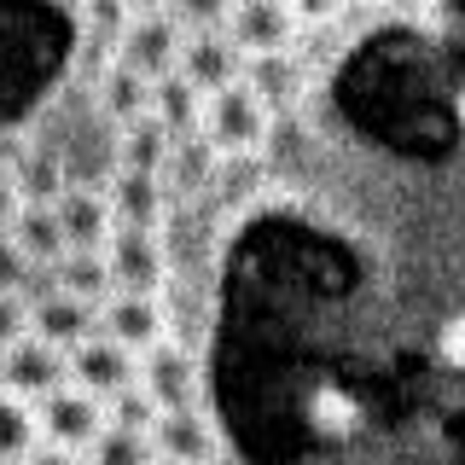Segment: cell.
I'll use <instances>...</instances> for the list:
<instances>
[{
    "label": "cell",
    "instance_id": "cell-1",
    "mask_svg": "<svg viewBox=\"0 0 465 465\" xmlns=\"http://www.w3.org/2000/svg\"><path fill=\"white\" fill-rule=\"evenodd\" d=\"M268 128H273V111L256 99V87H251V82H232V87H222V94L203 99V123H198V134L210 140L222 157H251V152H262Z\"/></svg>",
    "mask_w": 465,
    "mask_h": 465
},
{
    "label": "cell",
    "instance_id": "cell-2",
    "mask_svg": "<svg viewBox=\"0 0 465 465\" xmlns=\"http://www.w3.org/2000/svg\"><path fill=\"white\" fill-rule=\"evenodd\" d=\"M105 268L111 291H140V297H163L169 285V244L157 227H116L105 239Z\"/></svg>",
    "mask_w": 465,
    "mask_h": 465
},
{
    "label": "cell",
    "instance_id": "cell-3",
    "mask_svg": "<svg viewBox=\"0 0 465 465\" xmlns=\"http://www.w3.org/2000/svg\"><path fill=\"white\" fill-rule=\"evenodd\" d=\"M181 47H186V29L174 24V12H134V18L123 24V35H116L111 58L128 64L145 82H163V76H174V64H181Z\"/></svg>",
    "mask_w": 465,
    "mask_h": 465
},
{
    "label": "cell",
    "instance_id": "cell-4",
    "mask_svg": "<svg viewBox=\"0 0 465 465\" xmlns=\"http://www.w3.org/2000/svg\"><path fill=\"white\" fill-rule=\"evenodd\" d=\"M70 384V355L64 349H53L47 338H18L12 349H0V390L6 396H18V401H47L53 390H64Z\"/></svg>",
    "mask_w": 465,
    "mask_h": 465
},
{
    "label": "cell",
    "instance_id": "cell-5",
    "mask_svg": "<svg viewBox=\"0 0 465 465\" xmlns=\"http://www.w3.org/2000/svg\"><path fill=\"white\" fill-rule=\"evenodd\" d=\"M70 384H82L87 396L111 401V396H123L128 384H140V355L123 349L116 338H105V331H94L87 343L70 349Z\"/></svg>",
    "mask_w": 465,
    "mask_h": 465
},
{
    "label": "cell",
    "instance_id": "cell-6",
    "mask_svg": "<svg viewBox=\"0 0 465 465\" xmlns=\"http://www.w3.org/2000/svg\"><path fill=\"white\" fill-rule=\"evenodd\" d=\"M35 419H41V442L87 454V442L105 430V401L87 396L82 384H64V390H53L47 401H35Z\"/></svg>",
    "mask_w": 465,
    "mask_h": 465
},
{
    "label": "cell",
    "instance_id": "cell-7",
    "mask_svg": "<svg viewBox=\"0 0 465 465\" xmlns=\"http://www.w3.org/2000/svg\"><path fill=\"white\" fill-rule=\"evenodd\" d=\"M152 448L169 465H215L222 460V430L203 407H169L152 425Z\"/></svg>",
    "mask_w": 465,
    "mask_h": 465
},
{
    "label": "cell",
    "instance_id": "cell-8",
    "mask_svg": "<svg viewBox=\"0 0 465 465\" xmlns=\"http://www.w3.org/2000/svg\"><path fill=\"white\" fill-rule=\"evenodd\" d=\"M99 331L116 338L123 349H134V355H145L152 343L169 338V302L140 297V291H111V297L99 302Z\"/></svg>",
    "mask_w": 465,
    "mask_h": 465
},
{
    "label": "cell",
    "instance_id": "cell-9",
    "mask_svg": "<svg viewBox=\"0 0 465 465\" xmlns=\"http://www.w3.org/2000/svg\"><path fill=\"white\" fill-rule=\"evenodd\" d=\"M140 384H145V396L163 407V413H169V407H198V396H203L193 349L174 343V338L152 343V349L140 355Z\"/></svg>",
    "mask_w": 465,
    "mask_h": 465
},
{
    "label": "cell",
    "instance_id": "cell-10",
    "mask_svg": "<svg viewBox=\"0 0 465 465\" xmlns=\"http://www.w3.org/2000/svg\"><path fill=\"white\" fill-rule=\"evenodd\" d=\"M297 18H291L285 0H239L227 18V41L239 47L244 58H262V53H291L297 41Z\"/></svg>",
    "mask_w": 465,
    "mask_h": 465
},
{
    "label": "cell",
    "instance_id": "cell-11",
    "mask_svg": "<svg viewBox=\"0 0 465 465\" xmlns=\"http://www.w3.org/2000/svg\"><path fill=\"white\" fill-rule=\"evenodd\" d=\"M174 70L210 99V94H222V87H232V82H244V53L227 41V29H198V35H186L181 64Z\"/></svg>",
    "mask_w": 465,
    "mask_h": 465
},
{
    "label": "cell",
    "instance_id": "cell-12",
    "mask_svg": "<svg viewBox=\"0 0 465 465\" xmlns=\"http://www.w3.org/2000/svg\"><path fill=\"white\" fill-rule=\"evenodd\" d=\"M29 331L70 355L76 343H87L99 331V302H82V297H70V291H47V297L29 302Z\"/></svg>",
    "mask_w": 465,
    "mask_h": 465
},
{
    "label": "cell",
    "instance_id": "cell-13",
    "mask_svg": "<svg viewBox=\"0 0 465 465\" xmlns=\"http://www.w3.org/2000/svg\"><path fill=\"white\" fill-rule=\"evenodd\" d=\"M53 215H58V227H64L70 251H105V239L116 232L111 198L94 193V186H64V193L53 198Z\"/></svg>",
    "mask_w": 465,
    "mask_h": 465
},
{
    "label": "cell",
    "instance_id": "cell-14",
    "mask_svg": "<svg viewBox=\"0 0 465 465\" xmlns=\"http://www.w3.org/2000/svg\"><path fill=\"white\" fill-rule=\"evenodd\" d=\"M105 198H111L116 227H163V215H169V186H163V174L116 169V181H111Z\"/></svg>",
    "mask_w": 465,
    "mask_h": 465
},
{
    "label": "cell",
    "instance_id": "cell-15",
    "mask_svg": "<svg viewBox=\"0 0 465 465\" xmlns=\"http://www.w3.org/2000/svg\"><path fill=\"white\" fill-rule=\"evenodd\" d=\"M215 174H222V152H215L203 134H181V140H174V152H169V163H163L169 198L203 193V186H215Z\"/></svg>",
    "mask_w": 465,
    "mask_h": 465
},
{
    "label": "cell",
    "instance_id": "cell-16",
    "mask_svg": "<svg viewBox=\"0 0 465 465\" xmlns=\"http://www.w3.org/2000/svg\"><path fill=\"white\" fill-rule=\"evenodd\" d=\"M6 232H12V244H18L35 268H53V262L70 251L64 227H58V215H53V203H18V215H12Z\"/></svg>",
    "mask_w": 465,
    "mask_h": 465
},
{
    "label": "cell",
    "instance_id": "cell-17",
    "mask_svg": "<svg viewBox=\"0 0 465 465\" xmlns=\"http://www.w3.org/2000/svg\"><path fill=\"white\" fill-rule=\"evenodd\" d=\"M99 111H105V123H116V128L152 116V82L134 76L128 64H116V58H111V64L99 70Z\"/></svg>",
    "mask_w": 465,
    "mask_h": 465
},
{
    "label": "cell",
    "instance_id": "cell-18",
    "mask_svg": "<svg viewBox=\"0 0 465 465\" xmlns=\"http://www.w3.org/2000/svg\"><path fill=\"white\" fill-rule=\"evenodd\" d=\"M302 419H309L314 436H326V442H343V436L361 430V419H367V413H361L355 390H343V384H314L309 401H302Z\"/></svg>",
    "mask_w": 465,
    "mask_h": 465
},
{
    "label": "cell",
    "instance_id": "cell-19",
    "mask_svg": "<svg viewBox=\"0 0 465 465\" xmlns=\"http://www.w3.org/2000/svg\"><path fill=\"white\" fill-rule=\"evenodd\" d=\"M174 152V134L157 116H140V123L116 128V169H134V174H163Z\"/></svg>",
    "mask_w": 465,
    "mask_h": 465
},
{
    "label": "cell",
    "instance_id": "cell-20",
    "mask_svg": "<svg viewBox=\"0 0 465 465\" xmlns=\"http://www.w3.org/2000/svg\"><path fill=\"white\" fill-rule=\"evenodd\" d=\"M244 82L256 87V99L268 111H285L302 94V64L291 53H262V58H244Z\"/></svg>",
    "mask_w": 465,
    "mask_h": 465
},
{
    "label": "cell",
    "instance_id": "cell-21",
    "mask_svg": "<svg viewBox=\"0 0 465 465\" xmlns=\"http://www.w3.org/2000/svg\"><path fill=\"white\" fill-rule=\"evenodd\" d=\"M152 116L169 128L174 140H181V134H198V123H203V94L181 76V70H174V76L152 82Z\"/></svg>",
    "mask_w": 465,
    "mask_h": 465
},
{
    "label": "cell",
    "instance_id": "cell-22",
    "mask_svg": "<svg viewBox=\"0 0 465 465\" xmlns=\"http://www.w3.org/2000/svg\"><path fill=\"white\" fill-rule=\"evenodd\" d=\"M53 291H70V297H82V302H105L111 297L105 251H64L53 262Z\"/></svg>",
    "mask_w": 465,
    "mask_h": 465
},
{
    "label": "cell",
    "instance_id": "cell-23",
    "mask_svg": "<svg viewBox=\"0 0 465 465\" xmlns=\"http://www.w3.org/2000/svg\"><path fill=\"white\" fill-rule=\"evenodd\" d=\"M87 465H157V448H152V430H128V425H111L87 442Z\"/></svg>",
    "mask_w": 465,
    "mask_h": 465
},
{
    "label": "cell",
    "instance_id": "cell-24",
    "mask_svg": "<svg viewBox=\"0 0 465 465\" xmlns=\"http://www.w3.org/2000/svg\"><path fill=\"white\" fill-rule=\"evenodd\" d=\"M35 442H41V419H35V407L0 390V465H18Z\"/></svg>",
    "mask_w": 465,
    "mask_h": 465
},
{
    "label": "cell",
    "instance_id": "cell-25",
    "mask_svg": "<svg viewBox=\"0 0 465 465\" xmlns=\"http://www.w3.org/2000/svg\"><path fill=\"white\" fill-rule=\"evenodd\" d=\"M12 181H18V193H24V203H53L58 193H64V169H58V157L53 152H29L18 169H12Z\"/></svg>",
    "mask_w": 465,
    "mask_h": 465
},
{
    "label": "cell",
    "instance_id": "cell-26",
    "mask_svg": "<svg viewBox=\"0 0 465 465\" xmlns=\"http://www.w3.org/2000/svg\"><path fill=\"white\" fill-rule=\"evenodd\" d=\"M157 413H163V407L145 396V384H128L123 396H111V401H105V419H111V425H128V430H152V425H157Z\"/></svg>",
    "mask_w": 465,
    "mask_h": 465
},
{
    "label": "cell",
    "instance_id": "cell-27",
    "mask_svg": "<svg viewBox=\"0 0 465 465\" xmlns=\"http://www.w3.org/2000/svg\"><path fill=\"white\" fill-rule=\"evenodd\" d=\"M232 6H239V0H169L174 24H181L186 35H198V29H227Z\"/></svg>",
    "mask_w": 465,
    "mask_h": 465
},
{
    "label": "cell",
    "instance_id": "cell-28",
    "mask_svg": "<svg viewBox=\"0 0 465 465\" xmlns=\"http://www.w3.org/2000/svg\"><path fill=\"white\" fill-rule=\"evenodd\" d=\"M29 338V297L24 291H0V349Z\"/></svg>",
    "mask_w": 465,
    "mask_h": 465
},
{
    "label": "cell",
    "instance_id": "cell-29",
    "mask_svg": "<svg viewBox=\"0 0 465 465\" xmlns=\"http://www.w3.org/2000/svg\"><path fill=\"white\" fill-rule=\"evenodd\" d=\"M436 355H442V367L465 372V314H448L436 326Z\"/></svg>",
    "mask_w": 465,
    "mask_h": 465
},
{
    "label": "cell",
    "instance_id": "cell-30",
    "mask_svg": "<svg viewBox=\"0 0 465 465\" xmlns=\"http://www.w3.org/2000/svg\"><path fill=\"white\" fill-rule=\"evenodd\" d=\"M29 262L18 244H12V232H0V291H24V280H29Z\"/></svg>",
    "mask_w": 465,
    "mask_h": 465
},
{
    "label": "cell",
    "instance_id": "cell-31",
    "mask_svg": "<svg viewBox=\"0 0 465 465\" xmlns=\"http://www.w3.org/2000/svg\"><path fill=\"white\" fill-rule=\"evenodd\" d=\"M285 6H291V18H297L302 29H320V24H331V18H338L349 0H285Z\"/></svg>",
    "mask_w": 465,
    "mask_h": 465
},
{
    "label": "cell",
    "instance_id": "cell-32",
    "mask_svg": "<svg viewBox=\"0 0 465 465\" xmlns=\"http://www.w3.org/2000/svg\"><path fill=\"white\" fill-rule=\"evenodd\" d=\"M18 465H87V460L76 454V448H58V442H35V448H29V454H24Z\"/></svg>",
    "mask_w": 465,
    "mask_h": 465
},
{
    "label": "cell",
    "instance_id": "cell-33",
    "mask_svg": "<svg viewBox=\"0 0 465 465\" xmlns=\"http://www.w3.org/2000/svg\"><path fill=\"white\" fill-rule=\"evenodd\" d=\"M18 203H24L18 181H12V169H0V232L12 227V215H18Z\"/></svg>",
    "mask_w": 465,
    "mask_h": 465
},
{
    "label": "cell",
    "instance_id": "cell-34",
    "mask_svg": "<svg viewBox=\"0 0 465 465\" xmlns=\"http://www.w3.org/2000/svg\"><path fill=\"white\" fill-rule=\"evenodd\" d=\"M123 12L134 18V12H169V0H123Z\"/></svg>",
    "mask_w": 465,
    "mask_h": 465
},
{
    "label": "cell",
    "instance_id": "cell-35",
    "mask_svg": "<svg viewBox=\"0 0 465 465\" xmlns=\"http://www.w3.org/2000/svg\"><path fill=\"white\" fill-rule=\"evenodd\" d=\"M454 116H460V128H465V87H460V99H454Z\"/></svg>",
    "mask_w": 465,
    "mask_h": 465
},
{
    "label": "cell",
    "instance_id": "cell-36",
    "mask_svg": "<svg viewBox=\"0 0 465 465\" xmlns=\"http://www.w3.org/2000/svg\"><path fill=\"white\" fill-rule=\"evenodd\" d=\"M215 465H239V460H227V454H222V460H215Z\"/></svg>",
    "mask_w": 465,
    "mask_h": 465
},
{
    "label": "cell",
    "instance_id": "cell-37",
    "mask_svg": "<svg viewBox=\"0 0 465 465\" xmlns=\"http://www.w3.org/2000/svg\"><path fill=\"white\" fill-rule=\"evenodd\" d=\"M157 465H169V460H157Z\"/></svg>",
    "mask_w": 465,
    "mask_h": 465
}]
</instances>
